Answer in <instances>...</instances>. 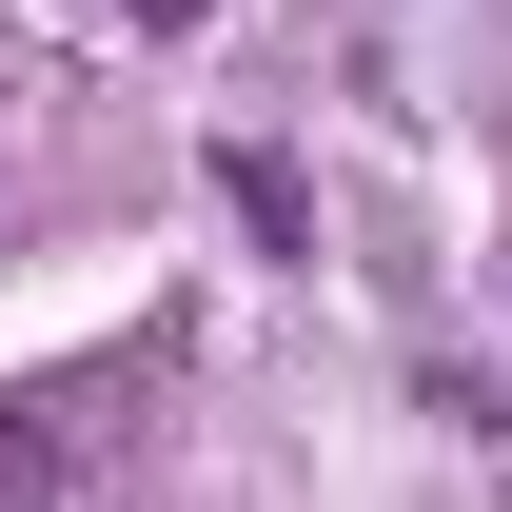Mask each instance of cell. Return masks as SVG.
I'll return each mask as SVG.
<instances>
[{"label": "cell", "mask_w": 512, "mask_h": 512, "mask_svg": "<svg viewBox=\"0 0 512 512\" xmlns=\"http://www.w3.org/2000/svg\"><path fill=\"white\" fill-rule=\"evenodd\" d=\"M217 217H237L256 256H316V197H296V158H276V138H217Z\"/></svg>", "instance_id": "cell-2"}, {"label": "cell", "mask_w": 512, "mask_h": 512, "mask_svg": "<svg viewBox=\"0 0 512 512\" xmlns=\"http://www.w3.org/2000/svg\"><path fill=\"white\" fill-rule=\"evenodd\" d=\"M119 394H138V375H60V394H0V512H20V493H60L79 453L119 434Z\"/></svg>", "instance_id": "cell-1"}, {"label": "cell", "mask_w": 512, "mask_h": 512, "mask_svg": "<svg viewBox=\"0 0 512 512\" xmlns=\"http://www.w3.org/2000/svg\"><path fill=\"white\" fill-rule=\"evenodd\" d=\"M119 20H197V0H119Z\"/></svg>", "instance_id": "cell-3"}]
</instances>
